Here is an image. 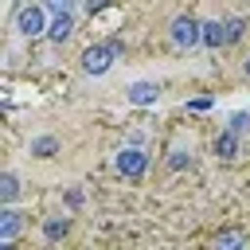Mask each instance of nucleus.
<instances>
[{
    "mask_svg": "<svg viewBox=\"0 0 250 250\" xmlns=\"http://www.w3.org/2000/svg\"><path fill=\"white\" fill-rule=\"evenodd\" d=\"M125 59V39L113 31V35H105V39H98V43H90L86 51H82V74H90V78H102V74H109L113 70V62H121Z\"/></svg>",
    "mask_w": 250,
    "mask_h": 250,
    "instance_id": "1",
    "label": "nucleus"
},
{
    "mask_svg": "<svg viewBox=\"0 0 250 250\" xmlns=\"http://www.w3.org/2000/svg\"><path fill=\"white\" fill-rule=\"evenodd\" d=\"M168 43H172V51H180V55L199 51V47H203V20H199L195 12L172 16V23H168Z\"/></svg>",
    "mask_w": 250,
    "mask_h": 250,
    "instance_id": "2",
    "label": "nucleus"
},
{
    "mask_svg": "<svg viewBox=\"0 0 250 250\" xmlns=\"http://www.w3.org/2000/svg\"><path fill=\"white\" fill-rule=\"evenodd\" d=\"M47 23H51V12H47L43 0H39V4H20V8L12 12V31H16L20 39H27V43L47 39Z\"/></svg>",
    "mask_w": 250,
    "mask_h": 250,
    "instance_id": "3",
    "label": "nucleus"
},
{
    "mask_svg": "<svg viewBox=\"0 0 250 250\" xmlns=\"http://www.w3.org/2000/svg\"><path fill=\"white\" fill-rule=\"evenodd\" d=\"M148 164H152V152H148V145H121L117 148V156H113V168H117V176L121 180H129V184H141L145 176H148Z\"/></svg>",
    "mask_w": 250,
    "mask_h": 250,
    "instance_id": "4",
    "label": "nucleus"
},
{
    "mask_svg": "<svg viewBox=\"0 0 250 250\" xmlns=\"http://www.w3.org/2000/svg\"><path fill=\"white\" fill-rule=\"evenodd\" d=\"M242 148H246V137H238L234 129H219L215 141H211V152H215V160H223V164H238V160H242Z\"/></svg>",
    "mask_w": 250,
    "mask_h": 250,
    "instance_id": "5",
    "label": "nucleus"
},
{
    "mask_svg": "<svg viewBox=\"0 0 250 250\" xmlns=\"http://www.w3.org/2000/svg\"><path fill=\"white\" fill-rule=\"evenodd\" d=\"M70 227H74V219H70V215H47V219L39 223V234H43V242H47V246H59V242L70 234Z\"/></svg>",
    "mask_w": 250,
    "mask_h": 250,
    "instance_id": "6",
    "label": "nucleus"
},
{
    "mask_svg": "<svg viewBox=\"0 0 250 250\" xmlns=\"http://www.w3.org/2000/svg\"><path fill=\"white\" fill-rule=\"evenodd\" d=\"M125 102L137 105V109L156 105V102H160V82H133V86L125 90Z\"/></svg>",
    "mask_w": 250,
    "mask_h": 250,
    "instance_id": "7",
    "label": "nucleus"
},
{
    "mask_svg": "<svg viewBox=\"0 0 250 250\" xmlns=\"http://www.w3.org/2000/svg\"><path fill=\"white\" fill-rule=\"evenodd\" d=\"M23 227V215L12 211V203H0V250H12V238L20 234Z\"/></svg>",
    "mask_w": 250,
    "mask_h": 250,
    "instance_id": "8",
    "label": "nucleus"
},
{
    "mask_svg": "<svg viewBox=\"0 0 250 250\" xmlns=\"http://www.w3.org/2000/svg\"><path fill=\"white\" fill-rule=\"evenodd\" d=\"M62 152V141L55 137V133H39V137H31V145H27V156L31 160H55Z\"/></svg>",
    "mask_w": 250,
    "mask_h": 250,
    "instance_id": "9",
    "label": "nucleus"
},
{
    "mask_svg": "<svg viewBox=\"0 0 250 250\" xmlns=\"http://www.w3.org/2000/svg\"><path fill=\"white\" fill-rule=\"evenodd\" d=\"M70 35H74V12H59V16H51V23H47V43L62 47Z\"/></svg>",
    "mask_w": 250,
    "mask_h": 250,
    "instance_id": "10",
    "label": "nucleus"
},
{
    "mask_svg": "<svg viewBox=\"0 0 250 250\" xmlns=\"http://www.w3.org/2000/svg\"><path fill=\"white\" fill-rule=\"evenodd\" d=\"M203 47L207 51H223L227 47V16L223 20H203Z\"/></svg>",
    "mask_w": 250,
    "mask_h": 250,
    "instance_id": "11",
    "label": "nucleus"
},
{
    "mask_svg": "<svg viewBox=\"0 0 250 250\" xmlns=\"http://www.w3.org/2000/svg\"><path fill=\"white\" fill-rule=\"evenodd\" d=\"M168 172H188L191 164H195V152H191V145H184V141H176L172 148H168Z\"/></svg>",
    "mask_w": 250,
    "mask_h": 250,
    "instance_id": "12",
    "label": "nucleus"
},
{
    "mask_svg": "<svg viewBox=\"0 0 250 250\" xmlns=\"http://www.w3.org/2000/svg\"><path fill=\"white\" fill-rule=\"evenodd\" d=\"M211 242H215L219 250H238V246H246V242H250V234H246V230H234V227H230V230H219V234H215Z\"/></svg>",
    "mask_w": 250,
    "mask_h": 250,
    "instance_id": "13",
    "label": "nucleus"
},
{
    "mask_svg": "<svg viewBox=\"0 0 250 250\" xmlns=\"http://www.w3.org/2000/svg\"><path fill=\"white\" fill-rule=\"evenodd\" d=\"M16 195H20V176L8 168L0 172V203H16Z\"/></svg>",
    "mask_w": 250,
    "mask_h": 250,
    "instance_id": "14",
    "label": "nucleus"
},
{
    "mask_svg": "<svg viewBox=\"0 0 250 250\" xmlns=\"http://www.w3.org/2000/svg\"><path fill=\"white\" fill-rule=\"evenodd\" d=\"M246 27H250V23H246L242 16H227V47L242 43V39H246Z\"/></svg>",
    "mask_w": 250,
    "mask_h": 250,
    "instance_id": "15",
    "label": "nucleus"
},
{
    "mask_svg": "<svg viewBox=\"0 0 250 250\" xmlns=\"http://www.w3.org/2000/svg\"><path fill=\"white\" fill-rule=\"evenodd\" d=\"M227 129H234L238 137H246V133H250V109H234V113L227 117Z\"/></svg>",
    "mask_w": 250,
    "mask_h": 250,
    "instance_id": "16",
    "label": "nucleus"
},
{
    "mask_svg": "<svg viewBox=\"0 0 250 250\" xmlns=\"http://www.w3.org/2000/svg\"><path fill=\"white\" fill-rule=\"evenodd\" d=\"M43 4H47L51 16H59V12H78V8H82V0H43Z\"/></svg>",
    "mask_w": 250,
    "mask_h": 250,
    "instance_id": "17",
    "label": "nucleus"
},
{
    "mask_svg": "<svg viewBox=\"0 0 250 250\" xmlns=\"http://www.w3.org/2000/svg\"><path fill=\"white\" fill-rule=\"evenodd\" d=\"M113 4H117V0H82V12L94 20V16H102L105 8H113Z\"/></svg>",
    "mask_w": 250,
    "mask_h": 250,
    "instance_id": "18",
    "label": "nucleus"
},
{
    "mask_svg": "<svg viewBox=\"0 0 250 250\" xmlns=\"http://www.w3.org/2000/svg\"><path fill=\"white\" fill-rule=\"evenodd\" d=\"M184 105H188L191 113H207V109L215 105V98H211V94H199V98H191V102H184Z\"/></svg>",
    "mask_w": 250,
    "mask_h": 250,
    "instance_id": "19",
    "label": "nucleus"
},
{
    "mask_svg": "<svg viewBox=\"0 0 250 250\" xmlns=\"http://www.w3.org/2000/svg\"><path fill=\"white\" fill-rule=\"evenodd\" d=\"M62 203H66L70 211H78V207H82V191H78V188H66V191H62Z\"/></svg>",
    "mask_w": 250,
    "mask_h": 250,
    "instance_id": "20",
    "label": "nucleus"
},
{
    "mask_svg": "<svg viewBox=\"0 0 250 250\" xmlns=\"http://www.w3.org/2000/svg\"><path fill=\"white\" fill-rule=\"evenodd\" d=\"M125 141H129V145H148V137H145V133H129Z\"/></svg>",
    "mask_w": 250,
    "mask_h": 250,
    "instance_id": "21",
    "label": "nucleus"
},
{
    "mask_svg": "<svg viewBox=\"0 0 250 250\" xmlns=\"http://www.w3.org/2000/svg\"><path fill=\"white\" fill-rule=\"evenodd\" d=\"M242 78H246V82H250V55H246V59H242Z\"/></svg>",
    "mask_w": 250,
    "mask_h": 250,
    "instance_id": "22",
    "label": "nucleus"
},
{
    "mask_svg": "<svg viewBox=\"0 0 250 250\" xmlns=\"http://www.w3.org/2000/svg\"><path fill=\"white\" fill-rule=\"evenodd\" d=\"M8 8H12V12H16V8H20V0H8Z\"/></svg>",
    "mask_w": 250,
    "mask_h": 250,
    "instance_id": "23",
    "label": "nucleus"
}]
</instances>
